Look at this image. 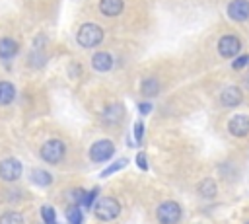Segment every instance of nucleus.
Instances as JSON below:
<instances>
[{
	"label": "nucleus",
	"mask_w": 249,
	"mask_h": 224,
	"mask_svg": "<svg viewBox=\"0 0 249 224\" xmlns=\"http://www.w3.org/2000/svg\"><path fill=\"white\" fill-rule=\"evenodd\" d=\"M126 166V160L123 158V160H117L115 164H111L109 168H105L103 171H101V177H107V175H111V173H115V171H119V169H123Z\"/></svg>",
	"instance_id": "412c9836"
},
{
	"label": "nucleus",
	"mask_w": 249,
	"mask_h": 224,
	"mask_svg": "<svg viewBox=\"0 0 249 224\" xmlns=\"http://www.w3.org/2000/svg\"><path fill=\"white\" fill-rule=\"evenodd\" d=\"M136 164H138V168H140V169H148V162H146V156H144L142 152L136 156Z\"/></svg>",
	"instance_id": "393cba45"
},
{
	"label": "nucleus",
	"mask_w": 249,
	"mask_h": 224,
	"mask_svg": "<svg viewBox=\"0 0 249 224\" xmlns=\"http://www.w3.org/2000/svg\"><path fill=\"white\" fill-rule=\"evenodd\" d=\"M64 156V144L58 140V138H53V140H47L43 146H41V158L49 164H58Z\"/></svg>",
	"instance_id": "20e7f679"
},
{
	"label": "nucleus",
	"mask_w": 249,
	"mask_h": 224,
	"mask_svg": "<svg viewBox=\"0 0 249 224\" xmlns=\"http://www.w3.org/2000/svg\"><path fill=\"white\" fill-rule=\"evenodd\" d=\"M228 131L233 136H247L249 134V117L247 115H235L228 123Z\"/></svg>",
	"instance_id": "6e6552de"
},
{
	"label": "nucleus",
	"mask_w": 249,
	"mask_h": 224,
	"mask_svg": "<svg viewBox=\"0 0 249 224\" xmlns=\"http://www.w3.org/2000/svg\"><path fill=\"white\" fill-rule=\"evenodd\" d=\"M18 53V43L14 39H0V58H12Z\"/></svg>",
	"instance_id": "4468645a"
},
{
	"label": "nucleus",
	"mask_w": 249,
	"mask_h": 224,
	"mask_svg": "<svg viewBox=\"0 0 249 224\" xmlns=\"http://www.w3.org/2000/svg\"><path fill=\"white\" fill-rule=\"evenodd\" d=\"M93 212H95V216H97L99 220L109 222V220H113V218H117V216L121 214V205H119V201L113 199V197H101V199L95 203Z\"/></svg>",
	"instance_id": "f257e3e1"
},
{
	"label": "nucleus",
	"mask_w": 249,
	"mask_h": 224,
	"mask_svg": "<svg viewBox=\"0 0 249 224\" xmlns=\"http://www.w3.org/2000/svg\"><path fill=\"white\" fill-rule=\"evenodd\" d=\"M91 66L97 72H107L113 66V56L109 53H95L93 58H91Z\"/></svg>",
	"instance_id": "f8f14e48"
},
{
	"label": "nucleus",
	"mask_w": 249,
	"mask_h": 224,
	"mask_svg": "<svg viewBox=\"0 0 249 224\" xmlns=\"http://www.w3.org/2000/svg\"><path fill=\"white\" fill-rule=\"evenodd\" d=\"M0 224H23V216L19 212H4L0 216Z\"/></svg>",
	"instance_id": "aec40b11"
},
{
	"label": "nucleus",
	"mask_w": 249,
	"mask_h": 224,
	"mask_svg": "<svg viewBox=\"0 0 249 224\" xmlns=\"http://www.w3.org/2000/svg\"><path fill=\"white\" fill-rule=\"evenodd\" d=\"M124 119V107L121 103H109L103 111V121L107 125H119Z\"/></svg>",
	"instance_id": "9d476101"
},
{
	"label": "nucleus",
	"mask_w": 249,
	"mask_h": 224,
	"mask_svg": "<svg viewBox=\"0 0 249 224\" xmlns=\"http://www.w3.org/2000/svg\"><path fill=\"white\" fill-rule=\"evenodd\" d=\"M228 16L235 21H243L249 18V2L247 0H231L228 6Z\"/></svg>",
	"instance_id": "1a4fd4ad"
},
{
	"label": "nucleus",
	"mask_w": 249,
	"mask_h": 224,
	"mask_svg": "<svg viewBox=\"0 0 249 224\" xmlns=\"http://www.w3.org/2000/svg\"><path fill=\"white\" fill-rule=\"evenodd\" d=\"M16 97V88L10 82H0V105L12 103Z\"/></svg>",
	"instance_id": "2eb2a0df"
},
{
	"label": "nucleus",
	"mask_w": 249,
	"mask_h": 224,
	"mask_svg": "<svg viewBox=\"0 0 249 224\" xmlns=\"http://www.w3.org/2000/svg\"><path fill=\"white\" fill-rule=\"evenodd\" d=\"M140 92H142V95H146V97L158 95V92H160V82H158L156 78H146V80L142 82V86H140Z\"/></svg>",
	"instance_id": "dca6fc26"
},
{
	"label": "nucleus",
	"mask_w": 249,
	"mask_h": 224,
	"mask_svg": "<svg viewBox=\"0 0 249 224\" xmlns=\"http://www.w3.org/2000/svg\"><path fill=\"white\" fill-rule=\"evenodd\" d=\"M216 181L214 179H202V183L198 185V193L204 197V199H212L216 195Z\"/></svg>",
	"instance_id": "a211bd4d"
},
{
	"label": "nucleus",
	"mask_w": 249,
	"mask_h": 224,
	"mask_svg": "<svg viewBox=\"0 0 249 224\" xmlns=\"http://www.w3.org/2000/svg\"><path fill=\"white\" fill-rule=\"evenodd\" d=\"M247 224H249V222H247Z\"/></svg>",
	"instance_id": "cd10ccee"
},
{
	"label": "nucleus",
	"mask_w": 249,
	"mask_h": 224,
	"mask_svg": "<svg viewBox=\"0 0 249 224\" xmlns=\"http://www.w3.org/2000/svg\"><path fill=\"white\" fill-rule=\"evenodd\" d=\"M103 41V29L97 23H84L78 31V43L86 49H91Z\"/></svg>",
	"instance_id": "f03ea898"
},
{
	"label": "nucleus",
	"mask_w": 249,
	"mask_h": 224,
	"mask_svg": "<svg viewBox=\"0 0 249 224\" xmlns=\"http://www.w3.org/2000/svg\"><path fill=\"white\" fill-rule=\"evenodd\" d=\"M138 111H140L142 115H146V113L152 111V105H150V103H138Z\"/></svg>",
	"instance_id": "bb28decb"
},
{
	"label": "nucleus",
	"mask_w": 249,
	"mask_h": 224,
	"mask_svg": "<svg viewBox=\"0 0 249 224\" xmlns=\"http://www.w3.org/2000/svg\"><path fill=\"white\" fill-rule=\"evenodd\" d=\"M99 10L103 16H119L123 12V0H101L99 2Z\"/></svg>",
	"instance_id": "ddd939ff"
},
{
	"label": "nucleus",
	"mask_w": 249,
	"mask_h": 224,
	"mask_svg": "<svg viewBox=\"0 0 249 224\" xmlns=\"http://www.w3.org/2000/svg\"><path fill=\"white\" fill-rule=\"evenodd\" d=\"M156 216L161 224H177L181 220V206L175 201H163L158 206Z\"/></svg>",
	"instance_id": "7ed1b4c3"
},
{
	"label": "nucleus",
	"mask_w": 249,
	"mask_h": 224,
	"mask_svg": "<svg viewBox=\"0 0 249 224\" xmlns=\"http://www.w3.org/2000/svg\"><path fill=\"white\" fill-rule=\"evenodd\" d=\"M21 175V164L16 158H6L0 162V177L4 181H16Z\"/></svg>",
	"instance_id": "423d86ee"
},
{
	"label": "nucleus",
	"mask_w": 249,
	"mask_h": 224,
	"mask_svg": "<svg viewBox=\"0 0 249 224\" xmlns=\"http://www.w3.org/2000/svg\"><path fill=\"white\" fill-rule=\"evenodd\" d=\"M31 181H33L35 185L47 187V185H51L53 177H51V173H47L45 169H33V171H31Z\"/></svg>",
	"instance_id": "f3484780"
},
{
	"label": "nucleus",
	"mask_w": 249,
	"mask_h": 224,
	"mask_svg": "<svg viewBox=\"0 0 249 224\" xmlns=\"http://www.w3.org/2000/svg\"><path fill=\"white\" fill-rule=\"evenodd\" d=\"M239 49H241V43H239V39H237L235 35H224V37L218 41V53H220L222 56H226V58L235 56V55L239 53Z\"/></svg>",
	"instance_id": "0eeeda50"
},
{
	"label": "nucleus",
	"mask_w": 249,
	"mask_h": 224,
	"mask_svg": "<svg viewBox=\"0 0 249 224\" xmlns=\"http://www.w3.org/2000/svg\"><path fill=\"white\" fill-rule=\"evenodd\" d=\"M41 216L45 220V224H56V214L53 206H43L41 208Z\"/></svg>",
	"instance_id": "4be33fe9"
},
{
	"label": "nucleus",
	"mask_w": 249,
	"mask_h": 224,
	"mask_svg": "<svg viewBox=\"0 0 249 224\" xmlns=\"http://www.w3.org/2000/svg\"><path fill=\"white\" fill-rule=\"evenodd\" d=\"M95 195H97V189L89 191V193L86 195V201H84V205H86V206H91V205H93V199H95Z\"/></svg>",
	"instance_id": "a878e982"
},
{
	"label": "nucleus",
	"mask_w": 249,
	"mask_h": 224,
	"mask_svg": "<svg viewBox=\"0 0 249 224\" xmlns=\"http://www.w3.org/2000/svg\"><path fill=\"white\" fill-rule=\"evenodd\" d=\"M249 62V55H241L237 60H233V68H243Z\"/></svg>",
	"instance_id": "b1692460"
},
{
	"label": "nucleus",
	"mask_w": 249,
	"mask_h": 224,
	"mask_svg": "<svg viewBox=\"0 0 249 224\" xmlns=\"http://www.w3.org/2000/svg\"><path fill=\"white\" fill-rule=\"evenodd\" d=\"M113 152H115V144L111 140H97L89 148V158L93 162H105L113 156Z\"/></svg>",
	"instance_id": "39448f33"
},
{
	"label": "nucleus",
	"mask_w": 249,
	"mask_h": 224,
	"mask_svg": "<svg viewBox=\"0 0 249 224\" xmlns=\"http://www.w3.org/2000/svg\"><path fill=\"white\" fill-rule=\"evenodd\" d=\"M142 134H144V125H142V121H136L134 123V138L140 142L142 140Z\"/></svg>",
	"instance_id": "5701e85b"
},
{
	"label": "nucleus",
	"mask_w": 249,
	"mask_h": 224,
	"mask_svg": "<svg viewBox=\"0 0 249 224\" xmlns=\"http://www.w3.org/2000/svg\"><path fill=\"white\" fill-rule=\"evenodd\" d=\"M241 99H243V95H241L239 88H235V86H228L220 95V101L224 107H235L241 103Z\"/></svg>",
	"instance_id": "9b49d317"
},
{
	"label": "nucleus",
	"mask_w": 249,
	"mask_h": 224,
	"mask_svg": "<svg viewBox=\"0 0 249 224\" xmlns=\"http://www.w3.org/2000/svg\"><path fill=\"white\" fill-rule=\"evenodd\" d=\"M66 218L70 224H82L84 220V214H82V208L78 205H72L68 210H66Z\"/></svg>",
	"instance_id": "6ab92c4d"
}]
</instances>
